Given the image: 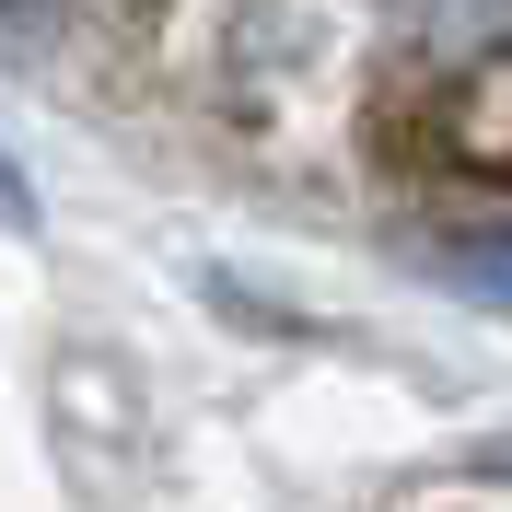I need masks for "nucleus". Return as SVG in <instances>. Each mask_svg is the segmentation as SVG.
I'll list each match as a JSON object with an SVG mask.
<instances>
[{"instance_id":"obj_2","label":"nucleus","mask_w":512,"mask_h":512,"mask_svg":"<svg viewBox=\"0 0 512 512\" xmlns=\"http://www.w3.org/2000/svg\"><path fill=\"white\" fill-rule=\"evenodd\" d=\"M0 222L35 233V187H24V163H12V152H0Z\"/></svg>"},{"instance_id":"obj_1","label":"nucleus","mask_w":512,"mask_h":512,"mask_svg":"<svg viewBox=\"0 0 512 512\" xmlns=\"http://www.w3.org/2000/svg\"><path fill=\"white\" fill-rule=\"evenodd\" d=\"M431 280L443 291H466V303H501L512 315V222H466V233H431Z\"/></svg>"}]
</instances>
